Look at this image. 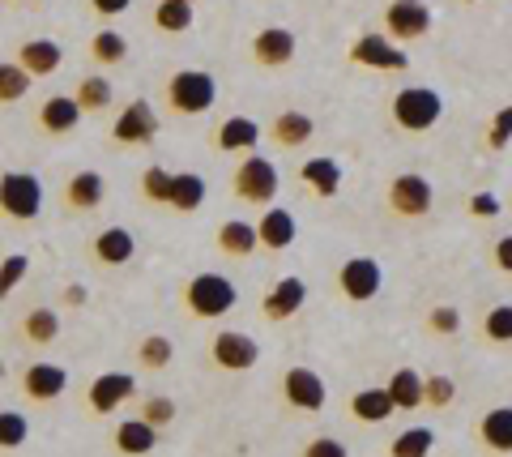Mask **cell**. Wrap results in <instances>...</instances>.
I'll use <instances>...</instances> for the list:
<instances>
[{
    "label": "cell",
    "instance_id": "obj_39",
    "mask_svg": "<svg viewBox=\"0 0 512 457\" xmlns=\"http://www.w3.org/2000/svg\"><path fill=\"white\" fill-rule=\"evenodd\" d=\"M26 436H30V423H26L22 411H0V449H5V453L22 449Z\"/></svg>",
    "mask_w": 512,
    "mask_h": 457
},
{
    "label": "cell",
    "instance_id": "obj_38",
    "mask_svg": "<svg viewBox=\"0 0 512 457\" xmlns=\"http://www.w3.org/2000/svg\"><path fill=\"white\" fill-rule=\"evenodd\" d=\"M171 184H175V171H167V167L141 171V197L154 201V206H171Z\"/></svg>",
    "mask_w": 512,
    "mask_h": 457
},
{
    "label": "cell",
    "instance_id": "obj_10",
    "mask_svg": "<svg viewBox=\"0 0 512 457\" xmlns=\"http://www.w3.org/2000/svg\"><path fill=\"white\" fill-rule=\"evenodd\" d=\"M210 359L227 372H248L261 364V342L248 338L244 329H222V334L210 342Z\"/></svg>",
    "mask_w": 512,
    "mask_h": 457
},
{
    "label": "cell",
    "instance_id": "obj_18",
    "mask_svg": "<svg viewBox=\"0 0 512 457\" xmlns=\"http://www.w3.org/2000/svg\"><path fill=\"white\" fill-rule=\"evenodd\" d=\"M90 257L99 261V265H111V270H120V265H128L137 257V240H133V231L128 227H103L99 235L90 240Z\"/></svg>",
    "mask_w": 512,
    "mask_h": 457
},
{
    "label": "cell",
    "instance_id": "obj_46",
    "mask_svg": "<svg viewBox=\"0 0 512 457\" xmlns=\"http://www.w3.org/2000/svg\"><path fill=\"white\" fill-rule=\"evenodd\" d=\"M299 457H350L342 440H333V436H312L308 445H303Z\"/></svg>",
    "mask_w": 512,
    "mask_h": 457
},
{
    "label": "cell",
    "instance_id": "obj_35",
    "mask_svg": "<svg viewBox=\"0 0 512 457\" xmlns=\"http://www.w3.org/2000/svg\"><path fill=\"white\" fill-rule=\"evenodd\" d=\"M431 449H436V432L431 428H406V432L393 436L389 457H431Z\"/></svg>",
    "mask_w": 512,
    "mask_h": 457
},
{
    "label": "cell",
    "instance_id": "obj_27",
    "mask_svg": "<svg viewBox=\"0 0 512 457\" xmlns=\"http://www.w3.org/2000/svg\"><path fill=\"white\" fill-rule=\"evenodd\" d=\"M18 65H26L35 77H52L64 65V47L56 39H30L18 47Z\"/></svg>",
    "mask_w": 512,
    "mask_h": 457
},
{
    "label": "cell",
    "instance_id": "obj_47",
    "mask_svg": "<svg viewBox=\"0 0 512 457\" xmlns=\"http://www.w3.org/2000/svg\"><path fill=\"white\" fill-rule=\"evenodd\" d=\"M491 265H495L500 274H512V231L495 240V248H491Z\"/></svg>",
    "mask_w": 512,
    "mask_h": 457
},
{
    "label": "cell",
    "instance_id": "obj_50",
    "mask_svg": "<svg viewBox=\"0 0 512 457\" xmlns=\"http://www.w3.org/2000/svg\"><path fill=\"white\" fill-rule=\"evenodd\" d=\"M86 295H90V291H86V287H77V282H73V287L64 291V304H73V308H77V304H86Z\"/></svg>",
    "mask_w": 512,
    "mask_h": 457
},
{
    "label": "cell",
    "instance_id": "obj_13",
    "mask_svg": "<svg viewBox=\"0 0 512 457\" xmlns=\"http://www.w3.org/2000/svg\"><path fill=\"white\" fill-rule=\"evenodd\" d=\"M384 30H389L397 43L423 39L431 30V9L423 5V0H393V5L384 9Z\"/></svg>",
    "mask_w": 512,
    "mask_h": 457
},
{
    "label": "cell",
    "instance_id": "obj_32",
    "mask_svg": "<svg viewBox=\"0 0 512 457\" xmlns=\"http://www.w3.org/2000/svg\"><path fill=\"white\" fill-rule=\"evenodd\" d=\"M73 99L82 103V112H90V116H99V112H107L111 107V99H116V90H111V82L107 77H99V73H90V77H82L77 82V90H73Z\"/></svg>",
    "mask_w": 512,
    "mask_h": 457
},
{
    "label": "cell",
    "instance_id": "obj_5",
    "mask_svg": "<svg viewBox=\"0 0 512 457\" xmlns=\"http://www.w3.org/2000/svg\"><path fill=\"white\" fill-rule=\"evenodd\" d=\"M0 210L13 223H35L43 214V180L35 171H5V180H0Z\"/></svg>",
    "mask_w": 512,
    "mask_h": 457
},
{
    "label": "cell",
    "instance_id": "obj_30",
    "mask_svg": "<svg viewBox=\"0 0 512 457\" xmlns=\"http://www.w3.org/2000/svg\"><path fill=\"white\" fill-rule=\"evenodd\" d=\"M18 334L26 346H52L60 338V317H56V308H30L22 325H18Z\"/></svg>",
    "mask_w": 512,
    "mask_h": 457
},
{
    "label": "cell",
    "instance_id": "obj_23",
    "mask_svg": "<svg viewBox=\"0 0 512 457\" xmlns=\"http://www.w3.org/2000/svg\"><path fill=\"white\" fill-rule=\"evenodd\" d=\"M158 445V428L146 419H124L116 432H111V449H116L120 457H150Z\"/></svg>",
    "mask_w": 512,
    "mask_h": 457
},
{
    "label": "cell",
    "instance_id": "obj_37",
    "mask_svg": "<svg viewBox=\"0 0 512 457\" xmlns=\"http://www.w3.org/2000/svg\"><path fill=\"white\" fill-rule=\"evenodd\" d=\"M30 82H35V73L26 65H18V60H5V65H0V99L5 103H18L30 90Z\"/></svg>",
    "mask_w": 512,
    "mask_h": 457
},
{
    "label": "cell",
    "instance_id": "obj_41",
    "mask_svg": "<svg viewBox=\"0 0 512 457\" xmlns=\"http://www.w3.org/2000/svg\"><path fill=\"white\" fill-rule=\"evenodd\" d=\"M427 334H436V338H453V334H461V312H457V308H448V304L431 308V312H427Z\"/></svg>",
    "mask_w": 512,
    "mask_h": 457
},
{
    "label": "cell",
    "instance_id": "obj_29",
    "mask_svg": "<svg viewBox=\"0 0 512 457\" xmlns=\"http://www.w3.org/2000/svg\"><path fill=\"white\" fill-rule=\"evenodd\" d=\"M299 180L312 188L316 197H338V188H342V167H338V159H308L299 167Z\"/></svg>",
    "mask_w": 512,
    "mask_h": 457
},
{
    "label": "cell",
    "instance_id": "obj_45",
    "mask_svg": "<svg viewBox=\"0 0 512 457\" xmlns=\"http://www.w3.org/2000/svg\"><path fill=\"white\" fill-rule=\"evenodd\" d=\"M508 141H512V103L491 120V129H487V146H491V150H504Z\"/></svg>",
    "mask_w": 512,
    "mask_h": 457
},
{
    "label": "cell",
    "instance_id": "obj_43",
    "mask_svg": "<svg viewBox=\"0 0 512 457\" xmlns=\"http://www.w3.org/2000/svg\"><path fill=\"white\" fill-rule=\"evenodd\" d=\"M175 415H180V411H175V402H171V398H146V402H141V419L154 423L158 432L171 428Z\"/></svg>",
    "mask_w": 512,
    "mask_h": 457
},
{
    "label": "cell",
    "instance_id": "obj_51",
    "mask_svg": "<svg viewBox=\"0 0 512 457\" xmlns=\"http://www.w3.org/2000/svg\"><path fill=\"white\" fill-rule=\"evenodd\" d=\"M188 5H197V0H188Z\"/></svg>",
    "mask_w": 512,
    "mask_h": 457
},
{
    "label": "cell",
    "instance_id": "obj_4",
    "mask_svg": "<svg viewBox=\"0 0 512 457\" xmlns=\"http://www.w3.org/2000/svg\"><path fill=\"white\" fill-rule=\"evenodd\" d=\"M444 116V99L427 86H406L393 94V124L402 133H427Z\"/></svg>",
    "mask_w": 512,
    "mask_h": 457
},
{
    "label": "cell",
    "instance_id": "obj_28",
    "mask_svg": "<svg viewBox=\"0 0 512 457\" xmlns=\"http://www.w3.org/2000/svg\"><path fill=\"white\" fill-rule=\"evenodd\" d=\"M389 393L397 411H419V406H427V376L419 368H397L389 376Z\"/></svg>",
    "mask_w": 512,
    "mask_h": 457
},
{
    "label": "cell",
    "instance_id": "obj_42",
    "mask_svg": "<svg viewBox=\"0 0 512 457\" xmlns=\"http://www.w3.org/2000/svg\"><path fill=\"white\" fill-rule=\"evenodd\" d=\"M457 398L453 376H427V411H448Z\"/></svg>",
    "mask_w": 512,
    "mask_h": 457
},
{
    "label": "cell",
    "instance_id": "obj_22",
    "mask_svg": "<svg viewBox=\"0 0 512 457\" xmlns=\"http://www.w3.org/2000/svg\"><path fill=\"white\" fill-rule=\"evenodd\" d=\"M346 411H350V419H355V423H367V428H376V423H384V419L397 415V406H393L389 385H380V389H359V393H350Z\"/></svg>",
    "mask_w": 512,
    "mask_h": 457
},
{
    "label": "cell",
    "instance_id": "obj_25",
    "mask_svg": "<svg viewBox=\"0 0 512 457\" xmlns=\"http://www.w3.org/2000/svg\"><path fill=\"white\" fill-rule=\"evenodd\" d=\"M312 137H316V120L308 112H278L274 124H269V141L282 150H299V146H308Z\"/></svg>",
    "mask_w": 512,
    "mask_h": 457
},
{
    "label": "cell",
    "instance_id": "obj_2",
    "mask_svg": "<svg viewBox=\"0 0 512 457\" xmlns=\"http://www.w3.org/2000/svg\"><path fill=\"white\" fill-rule=\"evenodd\" d=\"M218 103V82L205 69H180L167 77V107L175 116H205Z\"/></svg>",
    "mask_w": 512,
    "mask_h": 457
},
{
    "label": "cell",
    "instance_id": "obj_21",
    "mask_svg": "<svg viewBox=\"0 0 512 457\" xmlns=\"http://www.w3.org/2000/svg\"><path fill=\"white\" fill-rule=\"evenodd\" d=\"M60 197H64V206H69L73 214H90V210H99V206H103L107 184H103L99 171H73Z\"/></svg>",
    "mask_w": 512,
    "mask_h": 457
},
{
    "label": "cell",
    "instance_id": "obj_12",
    "mask_svg": "<svg viewBox=\"0 0 512 457\" xmlns=\"http://www.w3.org/2000/svg\"><path fill=\"white\" fill-rule=\"evenodd\" d=\"M346 56L355 60L359 69H380V73H402L410 65L402 47H393V39H384V35H359Z\"/></svg>",
    "mask_w": 512,
    "mask_h": 457
},
{
    "label": "cell",
    "instance_id": "obj_40",
    "mask_svg": "<svg viewBox=\"0 0 512 457\" xmlns=\"http://www.w3.org/2000/svg\"><path fill=\"white\" fill-rule=\"evenodd\" d=\"M483 338H487V342H500V346L512 342V304L487 308V317H483Z\"/></svg>",
    "mask_w": 512,
    "mask_h": 457
},
{
    "label": "cell",
    "instance_id": "obj_44",
    "mask_svg": "<svg viewBox=\"0 0 512 457\" xmlns=\"http://www.w3.org/2000/svg\"><path fill=\"white\" fill-rule=\"evenodd\" d=\"M26 270H30V257H22V252H13V257L0 261V291L18 287V282L26 278Z\"/></svg>",
    "mask_w": 512,
    "mask_h": 457
},
{
    "label": "cell",
    "instance_id": "obj_6",
    "mask_svg": "<svg viewBox=\"0 0 512 457\" xmlns=\"http://www.w3.org/2000/svg\"><path fill=\"white\" fill-rule=\"evenodd\" d=\"M384 197H389V210L397 218H410V223L414 218H427L431 206H436V188H431V180L419 176V171H402Z\"/></svg>",
    "mask_w": 512,
    "mask_h": 457
},
{
    "label": "cell",
    "instance_id": "obj_20",
    "mask_svg": "<svg viewBox=\"0 0 512 457\" xmlns=\"http://www.w3.org/2000/svg\"><path fill=\"white\" fill-rule=\"evenodd\" d=\"M82 103L73 99V94H52V99H43L39 103V129L43 133H52V137H64V133H73L77 124H82Z\"/></svg>",
    "mask_w": 512,
    "mask_h": 457
},
{
    "label": "cell",
    "instance_id": "obj_36",
    "mask_svg": "<svg viewBox=\"0 0 512 457\" xmlns=\"http://www.w3.org/2000/svg\"><path fill=\"white\" fill-rule=\"evenodd\" d=\"M128 56V39L120 35V30H99V35L90 39V60L94 65H120V60Z\"/></svg>",
    "mask_w": 512,
    "mask_h": 457
},
{
    "label": "cell",
    "instance_id": "obj_3",
    "mask_svg": "<svg viewBox=\"0 0 512 457\" xmlns=\"http://www.w3.org/2000/svg\"><path fill=\"white\" fill-rule=\"evenodd\" d=\"M278 188H282V176L265 154H244L239 167L231 171V193L239 201H248V206H269L278 197Z\"/></svg>",
    "mask_w": 512,
    "mask_h": 457
},
{
    "label": "cell",
    "instance_id": "obj_14",
    "mask_svg": "<svg viewBox=\"0 0 512 457\" xmlns=\"http://www.w3.org/2000/svg\"><path fill=\"white\" fill-rule=\"evenodd\" d=\"M265 137V129L248 116H227L218 124V129L210 133V146L218 154H256V141Z\"/></svg>",
    "mask_w": 512,
    "mask_h": 457
},
{
    "label": "cell",
    "instance_id": "obj_17",
    "mask_svg": "<svg viewBox=\"0 0 512 457\" xmlns=\"http://www.w3.org/2000/svg\"><path fill=\"white\" fill-rule=\"evenodd\" d=\"M64 389H69V372H64L60 364H30L22 372V393H26V402H56L64 398Z\"/></svg>",
    "mask_w": 512,
    "mask_h": 457
},
{
    "label": "cell",
    "instance_id": "obj_26",
    "mask_svg": "<svg viewBox=\"0 0 512 457\" xmlns=\"http://www.w3.org/2000/svg\"><path fill=\"white\" fill-rule=\"evenodd\" d=\"M218 252L222 257H235V261H244L252 257L256 248H261V235H256L252 223H244V218H227V223H218Z\"/></svg>",
    "mask_w": 512,
    "mask_h": 457
},
{
    "label": "cell",
    "instance_id": "obj_48",
    "mask_svg": "<svg viewBox=\"0 0 512 457\" xmlns=\"http://www.w3.org/2000/svg\"><path fill=\"white\" fill-rule=\"evenodd\" d=\"M470 214L474 218H495V214H500V197H495V193H474L470 197Z\"/></svg>",
    "mask_w": 512,
    "mask_h": 457
},
{
    "label": "cell",
    "instance_id": "obj_15",
    "mask_svg": "<svg viewBox=\"0 0 512 457\" xmlns=\"http://www.w3.org/2000/svg\"><path fill=\"white\" fill-rule=\"evenodd\" d=\"M295 52H299V43L286 26H265L261 35L252 39V60L261 69H286L295 60Z\"/></svg>",
    "mask_w": 512,
    "mask_h": 457
},
{
    "label": "cell",
    "instance_id": "obj_49",
    "mask_svg": "<svg viewBox=\"0 0 512 457\" xmlns=\"http://www.w3.org/2000/svg\"><path fill=\"white\" fill-rule=\"evenodd\" d=\"M128 5H133V0H90V9L99 13V18H120V13H128Z\"/></svg>",
    "mask_w": 512,
    "mask_h": 457
},
{
    "label": "cell",
    "instance_id": "obj_11",
    "mask_svg": "<svg viewBox=\"0 0 512 457\" xmlns=\"http://www.w3.org/2000/svg\"><path fill=\"white\" fill-rule=\"evenodd\" d=\"M282 398H286V406H291V411L316 415V411H325L329 389H325V381H320L312 368H286V372H282Z\"/></svg>",
    "mask_w": 512,
    "mask_h": 457
},
{
    "label": "cell",
    "instance_id": "obj_7",
    "mask_svg": "<svg viewBox=\"0 0 512 457\" xmlns=\"http://www.w3.org/2000/svg\"><path fill=\"white\" fill-rule=\"evenodd\" d=\"M137 398V376H128V372H99L90 381L86 389V411L94 419H103L111 411H120L124 402H133Z\"/></svg>",
    "mask_w": 512,
    "mask_h": 457
},
{
    "label": "cell",
    "instance_id": "obj_31",
    "mask_svg": "<svg viewBox=\"0 0 512 457\" xmlns=\"http://www.w3.org/2000/svg\"><path fill=\"white\" fill-rule=\"evenodd\" d=\"M205 206V180L197 176V171H180L171 184V210L175 214H192Z\"/></svg>",
    "mask_w": 512,
    "mask_h": 457
},
{
    "label": "cell",
    "instance_id": "obj_34",
    "mask_svg": "<svg viewBox=\"0 0 512 457\" xmlns=\"http://www.w3.org/2000/svg\"><path fill=\"white\" fill-rule=\"evenodd\" d=\"M171 359H175V342H171V338L150 334V338H141V342H137V364L146 368V372H163V368H171Z\"/></svg>",
    "mask_w": 512,
    "mask_h": 457
},
{
    "label": "cell",
    "instance_id": "obj_24",
    "mask_svg": "<svg viewBox=\"0 0 512 457\" xmlns=\"http://www.w3.org/2000/svg\"><path fill=\"white\" fill-rule=\"evenodd\" d=\"M478 445L495 457H512V406H491L478 419Z\"/></svg>",
    "mask_w": 512,
    "mask_h": 457
},
{
    "label": "cell",
    "instance_id": "obj_16",
    "mask_svg": "<svg viewBox=\"0 0 512 457\" xmlns=\"http://www.w3.org/2000/svg\"><path fill=\"white\" fill-rule=\"evenodd\" d=\"M303 299H308V282L303 278H278L274 287L265 291V299H261V312H265V321H274V325H282V321H291L295 312L303 308Z\"/></svg>",
    "mask_w": 512,
    "mask_h": 457
},
{
    "label": "cell",
    "instance_id": "obj_9",
    "mask_svg": "<svg viewBox=\"0 0 512 457\" xmlns=\"http://www.w3.org/2000/svg\"><path fill=\"white\" fill-rule=\"evenodd\" d=\"M158 137V116L154 107L146 99H133L124 107V112L116 116V124H111V141L124 150H137V146H150V141Z\"/></svg>",
    "mask_w": 512,
    "mask_h": 457
},
{
    "label": "cell",
    "instance_id": "obj_19",
    "mask_svg": "<svg viewBox=\"0 0 512 457\" xmlns=\"http://www.w3.org/2000/svg\"><path fill=\"white\" fill-rule=\"evenodd\" d=\"M256 235H261V248H265V252H286V248L295 244L299 223H295V214H291V210L265 206V214L256 218Z\"/></svg>",
    "mask_w": 512,
    "mask_h": 457
},
{
    "label": "cell",
    "instance_id": "obj_33",
    "mask_svg": "<svg viewBox=\"0 0 512 457\" xmlns=\"http://www.w3.org/2000/svg\"><path fill=\"white\" fill-rule=\"evenodd\" d=\"M192 5L188 0H158V9H154V26L158 30H167V35H184V30H192Z\"/></svg>",
    "mask_w": 512,
    "mask_h": 457
},
{
    "label": "cell",
    "instance_id": "obj_8",
    "mask_svg": "<svg viewBox=\"0 0 512 457\" xmlns=\"http://www.w3.org/2000/svg\"><path fill=\"white\" fill-rule=\"evenodd\" d=\"M384 287V270L376 257H346L338 270V291L350 299V304H367L376 299Z\"/></svg>",
    "mask_w": 512,
    "mask_h": 457
},
{
    "label": "cell",
    "instance_id": "obj_1",
    "mask_svg": "<svg viewBox=\"0 0 512 457\" xmlns=\"http://www.w3.org/2000/svg\"><path fill=\"white\" fill-rule=\"evenodd\" d=\"M180 299H184L188 317H197V321H222L239 304V291H235V282L227 274H192L184 282Z\"/></svg>",
    "mask_w": 512,
    "mask_h": 457
}]
</instances>
